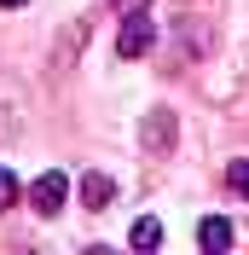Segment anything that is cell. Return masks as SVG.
<instances>
[{"label":"cell","mask_w":249,"mask_h":255,"mask_svg":"<svg viewBox=\"0 0 249 255\" xmlns=\"http://www.w3.org/2000/svg\"><path fill=\"white\" fill-rule=\"evenodd\" d=\"M151 41H156L151 17H145V6H133V12L122 17V35H116V52H122V58H145V52H151Z\"/></svg>","instance_id":"1"},{"label":"cell","mask_w":249,"mask_h":255,"mask_svg":"<svg viewBox=\"0 0 249 255\" xmlns=\"http://www.w3.org/2000/svg\"><path fill=\"white\" fill-rule=\"evenodd\" d=\"M64 197H70V180H64L58 168H47V174L29 186V209H35V215H58Z\"/></svg>","instance_id":"2"},{"label":"cell","mask_w":249,"mask_h":255,"mask_svg":"<svg viewBox=\"0 0 249 255\" xmlns=\"http://www.w3.org/2000/svg\"><path fill=\"white\" fill-rule=\"evenodd\" d=\"M174 145V111H151V122H145V151L151 157H168Z\"/></svg>","instance_id":"3"},{"label":"cell","mask_w":249,"mask_h":255,"mask_svg":"<svg viewBox=\"0 0 249 255\" xmlns=\"http://www.w3.org/2000/svg\"><path fill=\"white\" fill-rule=\"evenodd\" d=\"M110 197H116V180L99 174V168H87V174H81V203H87V209H105Z\"/></svg>","instance_id":"4"},{"label":"cell","mask_w":249,"mask_h":255,"mask_svg":"<svg viewBox=\"0 0 249 255\" xmlns=\"http://www.w3.org/2000/svg\"><path fill=\"white\" fill-rule=\"evenodd\" d=\"M197 244L209 255H220V250H232V221H220V215H209V221L197 226Z\"/></svg>","instance_id":"5"},{"label":"cell","mask_w":249,"mask_h":255,"mask_svg":"<svg viewBox=\"0 0 249 255\" xmlns=\"http://www.w3.org/2000/svg\"><path fill=\"white\" fill-rule=\"evenodd\" d=\"M127 244H133V250H156V244H162V226H156L151 215H145V221H133V232H127Z\"/></svg>","instance_id":"6"},{"label":"cell","mask_w":249,"mask_h":255,"mask_svg":"<svg viewBox=\"0 0 249 255\" xmlns=\"http://www.w3.org/2000/svg\"><path fill=\"white\" fill-rule=\"evenodd\" d=\"M17 197H23V186H17V174H12V168H0V209H12Z\"/></svg>","instance_id":"7"},{"label":"cell","mask_w":249,"mask_h":255,"mask_svg":"<svg viewBox=\"0 0 249 255\" xmlns=\"http://www.w3.org/2000/svg\"><path fill=\"white\" fill-rule=\"evenodd\" d=\"M226 186H232L238 197H249V162H244V157H238L232 168H226Z\"/></svg>","instance_id":"8"},{"label":"cell","mask_w":249,"mask_h":255,"mask_svg":"<svg viewBox=\"0 0 249 255\" xmlns=\"http://www.w3.org/2000/svg\"><path fill=\"white\" fill-rule=\"evenodd\" d=\"M110 6H122V12H133V6H145V0H110Z\"/></svg>","instance_id":"9"},{"label":"cell","mask_w":249,"mask_h":255,"mask_svg":"<svg viewBox=\"0 0 249 255\" xmlns=\"http://www.w3.org/2000/svg\"><path fill=\"white\" fill-rule=\"evenodd\" d=\"M0 6H29V0H0Z\"/></svg>","instance_id":"10"}]
</instances>
